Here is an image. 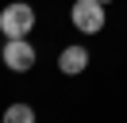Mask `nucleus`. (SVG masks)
I'll list each match as a JSON object with an SVG mask.
<instances>
[{
    "instance_id": "nucleus-1",
    "label": "nucleus",
    "mask_w": 127,
    "mask_h": 123,
    "mask_svg": "<svg viewBox=\"0 0 127 123\" xmlns=\"http://www.w3.org/2000/svg\"><path fill=\"white\" fill-rule=\"evenodd\" d=\"M35 27V8L23 4V0H16V4H8L4 12H0V35L8 38H27Z\"/></svg>"
},
{
    "instance_id": "nucleus-2",
    "label": "nucleus",
    "mask_w": 127,
    "mask_h": 123,
    "mask_svg": "<svg viewBox=\"0 0 127 123\" xmlns=\"http://www.w3.org/2000/svg\"><path fill=\"white\" fill-rule=\"evenodd\" d=\"M69 19H73V27H77L81 35H100L108 15H104L100 0H77V4L69 8Z\"/></svg>"
},
{
    "instance_id": "nucleus-3",
    "label": "nucleus",
    "mask_w": 127,
    "mask_h": 123,
    "mask_svg": "<svg viewBox=\"0 0 127 123\" xmlns=\"http://www.w3.org/2000/svg\"><path fill=\"white\" fill-rule=\"evenodd\" d=\"M0 58H4V65H8L12 73H27V69L35 65V46L27 42V38H8L4 50H0Z\"/></svg>"
},
{
    "instance_id": "nucleus-4",
    "label": "nucleus",
    "mask_w": 127,
    "mask_h": 123,
    "mask_svg": "<svg viewBox=\"0 0 127 123\" xmlns=\"http://www.w3.org/2000/svg\"><path fill=\"white\" fill-rule=\"evenodd\" d=\"M58 69H62L65 77H77L89 69V50L85 46H65L62 54H58Z\"/></svg>"
},
{
    "instance_id": "nucleus-5",
    "label": "nucleus",
    "mask_w": 127,
    "mask_h": 123,
    "mask_svg": "<svg viewBox=\"0 0 127 123\" xmlns=\"http://www.w3.org/2000/svg\"><path fill=\"white\" fill-rule=\"evenodd\" d=\"M0 123H35V108L31 104H12Z\"/></svg>"
},
{
    "instance_id": "nucleus-6",
    "label": "nucleus",
    "mask_w": 127,
    "mask_h": 123,
    "mask_svg": "<svg viewBox=\"0 0 127 123\" xmlns=\"http://www.w3.org/2000/svg\"><path fill=\"white\" fill-rule=\"evenodd\" d=\"M100 4H112V0H100Z\"/></svg>"
}]
</instances>
